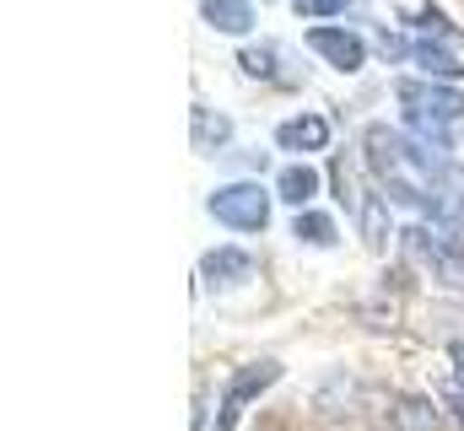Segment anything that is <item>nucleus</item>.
I'll return each instance as SVG.
<instances>
[{
	"label": "nucleus",
	"instance_id": "1",
	"mask_svg": "<svg viewBox=\"0 0 464 431\" xmlns=\"http://www.w3.org/2000/svg\"><path fill=\"white\" fill-rule=\"evenodd\" d=\"M362 157L394 206L432 216V221H464V162H449L438 146H427L394 124H367Z\"/></svg>",
	"mask_w": 464,
	"mask_h": 431
},
{
	"label": "nucleus",
	"instance_id": "2",
	"mask_svg": "<svg viewBox=\"0 0 464 431\" xmlns=\"http://www.w3.org/2000/svg\"><path fill=\"white\" fill-rule=\"evenodd\" d=\"M394 103L405 113V129L427 146L443 140V129L464 119V87H449V81H394Z\"/></svg>",
	"mask_w": 464,
	"mask_h": 431
},
{
	"label": "nucleus",
	"instance_id": "3",
	"mask_svg": "<svg viewBox=\"0 0 464 431\" xmlns=\"http://www.w3.org/2000/svg\"><path fill=\"white\" fill-rule=\"evenodd\" d=\"M400 248H405L411 264L432 270L443 286H459L464 292V248L459 243H449V237L432 232V226H405V232H400Z\"/></svg>",
	"mask_w": 464,
	"mask_h": 431
},
{
	"label": "nucleus",
	"instance_id": "4",
	"mask_svg": "<svg viewBox=\"0 0 464 431\" xmlns=\"http://www.w3.org/2000/svg\"><path fill=\"white\" fill-rule=\"evenodd\" d=\"M206 211H211V221H222L232 232H265V226H270V195H265L259 184L237 178V184H222V189L206 200Z\"/></svg>",
	"mask_w": 464,
	"mask_h": 431
},
{
	"label": "nucleus",
	"instance_id": "5",
	"mask_svg": "<svg viewBox=\"0 0 464 431\" xmlns=\"http://www.w3.org/2000/svg\"><path fill=\"white\" fill-rule=\"evenodd\" d=\"M276 378H281V361H270V356H259V361L237 367V372H232V383H227V394H222V410H217V426H211V431H237L243 405H254Z\"/></svg>",
	"mask_w": 464,
	"mask_h": 431
},
{
	"label": "nucleus",
	"instance_id": "6",
	"mask_svg": "<svg viewBox=\"0 0 464 431\" xmlns=\"http://www.w3.org/2000/svg\"><path fill=\"white\" fill-rule=\"evenodd\" d=\"M308 49H314V60H324V65L341 71V76H351V71L367 65V43H362L356 33H346V27H330V22H319V27L308 33Z\"/></svg>",
	"mask_w": 464,
	"mask_h": 431
},
{
	"label": "nucleus",
	"instance_id": "7",
	"mask_svg": "<svg viewBox=\"0 0 464 431\" xmlns=\"http://www.w3.org/2000/svg\"><path fill=\"white\" fill-rule=\"evenodd\" d=\"M200 275H206L211 292H232V286L254 281V254H248V248H211V254L200 259Z\"/></svg>",
	"mask_w": 464,
	"mask_h": 431
},
{
	"label": "nucleus",
	"instance_id": "8",
	"mask_svg": "<svg viewBox=\"0 0 464 431\" xmlns=\"http://www.w3.org/2000/svg\"><path fill=\"white\" fill-rule=\"evenodd\" d=\"M276 146L281 151H324L330 146V119L324 113H297L276 124Z\"/></svg>",
	"mask_w": 464,
	"mask_h": 431
},
{
	"label": "nucleus",
	"instance_id": "9",
	"mask_svg": "<svg viewBox=\"0 0 464 431\" xmlns=\"http://www.w3.org/2000/svg\"><path fill=\"white\" fill-rule=\"evenodd\" d=\"M200 16H206V27H217L227 38H248L254 22H259L254 0H200Z\"/></svg>",
	"mask_w": 464,
	"mask_h": 431
},
{
	"label": "nucleus",
	"instance_id": "10",
	"mask_svg": "<svg viewBox=\"0 0 464 431\" xmlns=\"http://www.w3.org/2000/svg\"><path fill=\"white\" fill-rule=\"evenodd\" d=\"M232 129L237 124H232L222 108H206V103L189 108V140H195V151H222L232 140Z\"/></svg>",
	"mask_w": 464,
	"mask_h": 431
},
{
	"label": "nucleus",
	"instance_id": "11",
	"mask_svg": "<svg viewBox=\"0 0 464 431\" xmlns=\"http://www.w3.org/2000/svg\"><path fill=\"white\" fill-rule=\"evenodd\" d=\"M389 431H443V416L421 394H400L389 405Z\"/></svg>",
	"mask_w": 464,
	"mask_h": 431
},
{
	"label": "nucleus",
	"instance_id": "12",
	"mask_svg": "<svg viewBox=\"0 0 464 431\" xmlns=\"http://www.w3.org/2000/svg\"><path fill=\"white\" fill-rule=\"evenodd\" d=\"M411 60L421 65V71H432L438 81H459V54L443 43V38H411Z\"/></svg>",
	"mask_w": 464,
	"mask_h": 431
},
{
	"label": "nucleus",
	"instance_id": "13",
	"mask_svg": "<svg viewBox=\"0 0 464 431\" xmlns=\"http://www.w3.org/2000/svg\"><path fill=\"white\" fill-rule=\"evenodd\" d=\"M319 184H324V173H314V168H281V178H276V200L281 206H297V211H308V200L319 195Z\"/></svg>",
	"mask_w": 464,
	"mask_h": 431
},
{
	"label": "nucleus",
	"instance_id": "14",
	"mask_svg": "<svg viewBox=\"0 0 464 431\" xmlns=\"http://www.w3.org/2000/svg\"><path fill=\"white\" fill-rule=\"evenodd\" d=\"M356 226H362V243L378 254V248H383V237H389V216H383V195H378V189L356 195Z\"/></svg>",
	"mask_w": 464,
	"mask_h": 431
},
{
	"label": "nucleus",
	"instance_id": "15",
	"mask_svg": "<svg viewBox=\"0 0 464 431\" xmlns=\"http://www.w3.org/2000/svg\"><path fill=\"white\" fill-rule=\"evenodd\" d=\"M237 71L254 76V81H281V49L276 43H248V49H237Z\"/></svg>",
	"mask_w": 464,
	"mask_h": 431
},
{
	"label": "nucleus",
	"instance_id": "16",
	"mask_svg": "<svg viewBox=\"0 0 464 431\" xmlns=\"http://www.w3.org/2000/svg\"><path fill=\"white\" fill-rule=\"evenodd\" d=\"M292 232H297L303 243H314V248H335V243H341L335 216H324V211H303L297 221H292Z\"/></svg>",
	"mask_w": 464,
	"mask_h": 431
},
{
	"label": "nucleus",
	"instance_id": "17",
	"mask_svg": "<svg viewBox=\"0 0 464 431\" xmlns=\"http://www.w3.org/2000/svg\"><path fill=\"white\" fill-rule=\"evenodd\" d=\"M292 11H297V16H308V22H330V16L351 11V0H292Z\"/></svg>",
	"mask_w": 464,
	"mask_h": 431
}]
</instances>
